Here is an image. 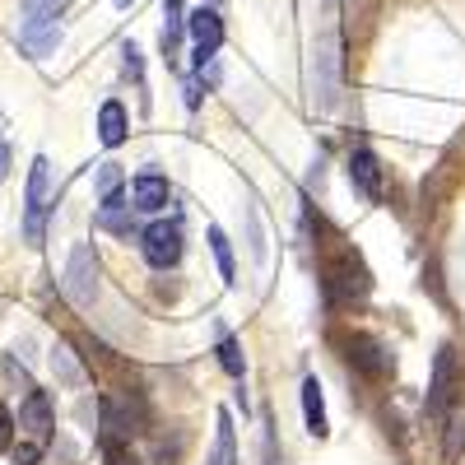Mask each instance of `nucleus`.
<instances>
[{"instance_id": "c756f323", "label": "nucleus", "mask_w": 465, "mask_h": 465, "mask_svg": "<svg viewBox=\"0 0 465 465\" xmlns=\"http://www.w3.org/2000/svg\"><path fill=\"white\" fill-rule=\"evenodd\" d=\"M210 5H214V0H210Z\"/></svg>"}, {"instance_id": "f3484780", "label": "nucleus", "mask_w": 465, "mask_h": 465, "mask_svg": "<svg viewBox=\"0 0 465 465\" xmlns=\"http://www.w3.org/2000/svg\"><path fill=\"white\" fill-rule=\"evenodd\" d=\"M182 33H186V15H182V0H163V33H159L163 61H173V56H177V47H182Z\"/></svg>"}, {"instance_id": "6ab92c4d", "label": "nucleus", "mask_w": 465, "mask_h": 465, "mask_svg": "<svg viewBox=\"0 0 465 465\" xmlns=\"http://www.w3.org/2000/svg\"><path fill=\"white\" fill-rule=\"evenodd\" d=\"M451 177H456V153H447V159H442V163L433 168V177L423 182V205L433 210V205H438V201L447 196V186H451Z\"/></svg>"}, {"instance_id": "f257e3e1", "label": "nucleus", "mask_w": 465, "mask_h": 465, "mask_svg": "<svg viewBox=\"0 0 465 465\" xmlns=\"http://www.w3.org/2000/svg\"><path fill=\"white\" fill-rule=\"evenodd\" d=\"M322 284H326L331 302H363L372 293V275H368V265L359 261L354 247H335L322 261Z\"/></svg>"}, {"instance_id": "5701e85b", "label": "nucleus", "mask_w": 465, "mask_h": 465, "mask_svg": "<svg viewBox=\"0 0 465 465\" xmlns=\"http://www.w3.org/2000/svg\"><path fill=\"white\" fill-rule=\"evenodd\" d=\"M122 182H126L122 168H116V163H103V168H98V196H116V191H122Z\"/></svg>"}, {"instance_id": "4468645a", "label": "nucleus", "mask_w": 465, "mask_h": 465, "mask_svg": "<svg viewBox=\"0 0 465 465\" xmlns=\"http://www.w3.org/2000/svg\"><path fill=\"white\" fill-rule=\"evenodd\" d=\"M302 419H307V433L326 438L331 423H326V396H322V381L317 377H302Z\"/></svg>"}, {"instance_id": "dca6fc26", "label": "nucleus", "mask_w": 465, "mask_h": 465, "mask_svg": "<svg viewBox=\"0 0 465 465\" xmlns=\"http://www.w3.org/2000/svg\"><path fill=\"white\" fill-rule=\"evenodd\" d=\"M126 131H131L126 107H122V103H103V107H98V140H103L107 149H116V144L126 140Z\"/></svg>"}, {"instance_id": "aec40b11", "label": "nucleus", "mask_w": 465, "mask_h": 465, "mask_svg": "<svg viewBox=\"0 0 465 465\" xmlns=\"http://www.w3.org/2000/svg\"><path fill=\"white\" fill-rule=\"evenodd\" d=\"M219 368L232 377V381H242V372H247V359H242V344L232 340V335H223L219 340Z\"/></svg>"}, {"instance_id": "2eb2a0df", "label": "nucleus", "mask_w": 465, "mask_h": 465, "mask_svg": "<svg viewBox=\"0 0 465 465\" xmlns=\"http://www.w3.org/2000/svg\"><path fill=\"white\" fill-rule=\"evenodd\" d=\"M465 456V405H451L442 414V460L456 465Z\"/></svg>"}, {"instance_id": "ddd939ff", "label": "nucleus", "mask_w": 465, "mask_h": 465, "mask_svg": "<svg viewBox=\"0 0 465 465\" xmlns=\"http://www.w3.org/2000/svg\"><path fill=\"white\" fill-rule=\"evenodd\" d=\"M94 223L98 228H107V232H116V238H135V223H131V205H126V196L116 191V196H103V205H98V214H94Z\"/></svg>"}, {"instance_id": "412c9836", "label": "nucleus", "mask_w": 465, "mask_h": 465, "mask_svg": "<svg viewBox=\"0 0 465 465\" xmlns=\"http://www.w3.org/2000/svg\"><path fill=\"white\" fill-rule=\"evenodd\" d=\"M210 247H214V261H219L223 284H238V280H232V275H238V265H232V247H228V238H223V228H210Z\"/></svg>"}, {"instance_id": "423d86ee", "label": "nucleus", "mask_w": 465, "mask_h": 465, "mask_svg": "<svg viewBox=\"0 0 465 465\" xmlns=\"http://www.w3.org/2000/svg\"><path fill=\"white\" fill-rule=\"evenodd\" d=\"M65 298H70L74 307H94V298H98V256H94L89 242H74V247H70Z\"/></svg>"}, {"instance_id": "a211bd4d", "label": "nucleus", "mask_w": 465, "mask_h": 465, "mask_svg": "<svg viewBox=\"0 0 465 465\" xmlns=\"http://www.w3.org/2000/svg\"><path fill=\"white\" fill-rule=\"evenodd\" d=\"M214 456H210V465H238V442H232V419L219 410V419H214Z\"/></svg>"}, {"instance_id": "20e7f679", "label": "nucleus", "mask_w": 465, "mask_h": 465, "mask_svg": "<svg viewBox=\"0 0 465 465\" xmlns=\"http://www.w3.org/2000/svg\"><path fill=\"white\" fill-rule=\"evenodd\" d=\"M182 247H186V232H182V219H153L144 232H140V252L153 270H173L182 261Z\"/></svg>"}, {"instance_id": "6e6552de", "label": "nucleus", "mask_w": 465, "mask_h": 465, "mask_svg": "<svg viewBox=\"0 0 465 465\" xmlns=\"http://www.w3.org/2000/svg\"><path fill=\"white\" fill-rule=\"evenodd\" d=\"M451 396H456V344H442L438 359H433V377H429V401H423V414L438 419L451 410Z\"/></svg>"}, {"instance_id": "0eeeda50", "label": "nucleus", "mask_w": 465, "mask_h": 465, "mask_svg": "<svg viewBox=\"0 0 465 465\" xmlns=\"http://www.w3.org/2000/svg\"><path fill=\"white\" fill-rule=\"evenodd\" d=\"M340 340V349H344V359L354 363L363 377H391V354H386V344L377 340V335H368V331H344V335H335Z\"/></svg>"}, {"instance_id": "9d476101", "label": "nucleus", "mask_w": 465, "mask_h": 465, "mask_svg": "<svg viewBox=\"0 0 465 465\" xmlns=\"http://www.w3.org/2000/svg\"><path fill=\"white\" fill-rule=\"evenodd\" d=\"M19 429H24L28 442H37V447L52 442V433H56V410H52L47 391H33V386H28L24 410H19Z\"/></svg>"}, {"instance_id": "f03ea898", "label": "nucleus", "mask_w": 465, "mask_h": 465, "mask_svg": "<svg viewBox=\"0 0 465 465\" xmlns=\"http://www.w3.org/2000/svg\"><path fill=\"white\" fill-rule=\"evenodd\" d=\"M61 15L65 0H24V19H19V47L43 61L56 43H61Z\"/></svg>"}, {"instance_id": "bb28decb", "label": "nucleus", "mask_w": 465, "mask_h": 465, "mask_svg": "<svg viewBox=\"0 0 465 465\" xmlns=\"http://www.w3.org/2000/svg\"><path fill=\"white\" fill-rule=\"evenodd\" d=\"M5 177H10V144L0 140V182H5Z\"/></svg>"}, {"instance_id": "9b49d317", "label": "nucleus", "mask_w": 465, "mask_h": 465, "mask_svg": "<svg viewBox=\"0 0 465 465\" xmlns=\"http://www.w3.org/2000/svg\"><path fill=\"white\" fill-rule=\"evenodd\" d=\"M349 182L359 186V196L368 205H381V163L368 144H354L349 149Z\"/></svg>"}, {"instance_id": "b1692460", "label": "nucleus", "mask_w": 465, "mask_h": 465, "mask_svg": "<svg viewBox=\"0 0 465 465\" xmlns=\"http://www.w3.org/2000/svg\"><path fill=\"white\" fill-rule=\"evenodd\" d=\"M344 15H349V33L368 24V0H344Z\"/></svg>"}, {"instance_id": "c85d7f7f", "label": "nucleus", "mask_w": 465, "mask_h": 465, "mask_svg": "<svg viewBox=\"0 0 465 465\" xmlns=\"http://www.w3.org/2000/svg\"><path fill=\"white\" fill-rule=\"evenodd\" d=\"M112 5H116V10H126V5H131V0H112Z\"/></svg>"}, {"instance_id": "a878e982", "label": "nucleus", "mask_w": 465, "mask_h": 465, "mask_svg": "<svg viewBox=\"0 0 465 465\" xmlns=\"http://www.w3.org/2000/svg\"><path fill=\"white\" fill-rule=\"evenodd\" d=\"M43 451H47V447H37V442H24V447L15 451V465H37V460H43Z\"/></svg>"}, {"instance_id": "cd10ccee", "label": "nucleus", "mask_w": 465, "mask_h": 465, "mask_svg": "<svg viewBox=\"0 0 465 465\" xmlns=\"http://www.w3.org/2000/svg\"><path fill=\"white\" fill-rule=\"evenodd\" d=\"M186 107H201V80L186 84Z\"/></svg>"}, {"instance_id": "7ed1b4c3", "label": "nucleus", "mask_w": 465, "mask_h": 465, "mask_svg": "<svg viewBox=\"0 0 465 465\" xmlns=\"http://www.w3.org/2000/svg\"><path fill=\"white\" fill-rule=\"evenodd\" d=\"M47 210H52V163L33 159L28 191H24V242L28 247H43V238H47Z\"/></svg>"}, {"instance_id": "4be33fe9", "label": "nucleus", "mask_w": 465, "mask_h": 465, "mask_svg": "<svg viewBox=\"0 0 465 465\" xmlns=\"http://www.w3.org/2000/svg\"><path fill=\"white\" fill-rule=\"evenodd\" d=\"M98 447H103V460H107V465H135V456L126 451V442H122V438L103 433V438H98Z\"/></svg>"}, {"instance_id": "39448f33", "label": "nucleus", "mask_w": 465, "mask_h": 465, "mask_svg": "<svg viewBox=\"0 0 465 465\" xmlns=\"http://www.w3.org/2000/svg\"><path fill=\"white\" fill-rule=\"evenodd\" d=\"M312 56H317L312 61V107L317 112H331L335 98H340V37L326 33Z\"/></svg>"}, {"instance_id": "393cba45", "label": "nucleus", "mask_w": 465, "mask_h": 465, "mask_svg": "<svg viewBox=\"0 0 465 465\" xmlns=\"http://www.w3.org/2000/svg\"><path fill=\"white\" fill-rule=\"evenodd\" d=\"M10 438H15V414L10 405H0V451H10Z\"/></svg>"}, {"instance_id": "1a4fd4ad", "label": "nucleus", "mask_w": 465, "mask_h": 465, "mask_svg": "<svg viewBox=\"0 0 465 465\" xmlns=\"http://www.w3.org/2000/svg\"><path fill=\"white\" fill-rule=\"evenodd\" d=\"M186 33L196 37V70L201 65H210L214 56H219V47H223V19H219V10L214 5H201L196 15H186Z\"/></svg>"}, {"instance_id": "f8f14e48", "label": "nucleus", "mask_w": 465, "mask_h": 465, "mask_svg": "<svg viewBox=\"0 0 465 465\" xmlns=\"http://www.w3.org/2000/svg\"><path fill=\"white\" fill-rule=\"evenodd\" d=\"M173 201V186H168V177L163 173H135V182H131V205L135 210H144V214H159L163 205Z\"/></svg>"}]
</instances>
